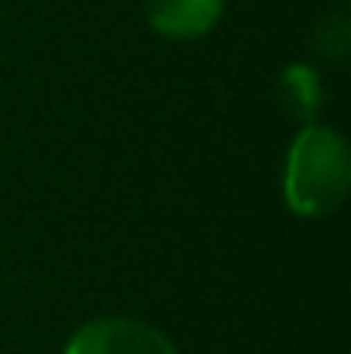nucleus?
Returning a JSON list of instances; mask_svg holds the SVG:
<instances>
[{
  "label": "nucleus",
  "mask_w": 351,
  "mask_h": 354,
  "mask_svg": "<svg viewBox=\"0 0 351 354\" xmlns=\"http://www.w3.org/2000/svg\"><path fill=\"white\" fill-rule=\"evenodd\" d=\"M228 0H145L148 28L172 41H193L217 28Z\"/></svg>",
  "instance_id": "3"
},
{
  "label": "nucleus",
  "mask_w": 351,
  "mask_h": 354,
  "mask_svg": "<svg viewBox=\"0 0 351 354\" xmlns=\"http://www.w3.org/2000/svg\"><path fill=\"white\" fill-rule=\"evenodd\" d=\"M351 186V151L341 131L307 124L296 131L282 165V200L296 217H331Z\"/></svg>",
  "instance_id": "1"
},
{
  "label": "nucleus",
  "mask_w": 351,
  "mask_h": 354,
  "mask_svg": "<svg viewBox=\"0 0 351 354\" xmlns=\"http://www.w3.org/2000/svg\"><path fill=\"white\" fill-rule=\"evenodd\" d=\"M62 354H179L172 337L134 317H97L87 320Z\"/></svg>",
  "instance_id": "2"
},
{
  "label": "nucleus",
  "mask_w": 351,
  "mask_h": 354,
  "mask_svg": "<svg viewBox=\"0 0 351 354\" xmlns=\"http://www.w3.org/2000/svg\"><path fill=\"white\" fill-rule=\"evenodd\" d=\"M279 93H282V104L296 114V118H310L321 104V80L310 66H289L279 80Z\"/></svg>",
  "instance_id": "4"
}]
</instances>
